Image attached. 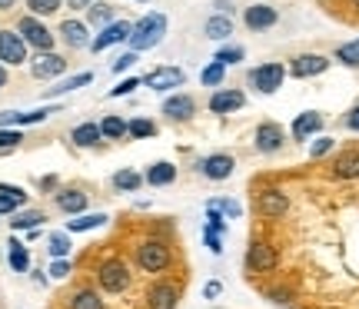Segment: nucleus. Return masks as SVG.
<instances>
[{
    "label": "nucleus",
    "mask_w": 359,
    "mask_h": 309,
    "mask_svg": "<svg viewBox=\"0 0 359 309\" xmlns=\"http://www.w3.org/2000/svg\"><path fill=\"white\" fill-rule=\"evenodd\" d=\"M163 37H167V17L163 13H147L143 20H137L133 24V34H130V50H154V47H160L163 43Z\"/></svg>",
    "instance_id": "obj_1"
},
{
    "label": "nucleus",
    "mask_w": 359,
    "mask_h": 309,
    "mask_svg": "<svg viewBox=\"0 0 359 309\" xmlns=\"http://www.w3.org/2000/svg\"><path fill=\"white\" fill-rule=\"evenodd\" d=\"M330 70V60L323 57V53H299L293 57V64H290V74L296 80H309V77H320Z\"/></svg>",
    "instance_id": "obj_11"
},
{
    "label": "nucleus",
    "mask_w": 359,
    "mask_h": 309,
    "mask_svg": "<svg viewBox=\"0 0 359 309\" xmlns=\"http://www.w3.org/2000/svg\"><path fill=\"white\" fill-rule=\"evenodd\" d=\"M286 80V67L283 64H259L250 70V87H257L259 93H276Z\"/></svg>",
    "instance_id": "obj_4"
},
{
    "label": "nucleus",
    "mask_w": 359,
    "mask_h": 309,
    "mask_svg": "<svg viewBox=\"0 0 359 309\" xmlns=\"http://www.w3.org/2000/svg\"><path fill=\"white\" fill-rule=\"evenodd\" d=\"M163 114H167L170 120L187 123V120H193V114H196V103H193V97H187V93H173V97L163 100Z\"/></svg>",
    "instance_id": "obj_18"
},
{
    "label": "nucleus",
    "mask_w": 359,
    "mask_h": 309,
    "mask_svg": "<svg viewBox=\"0 0 359 309\" xmlns=\"http://www.w3.org/2000/svg\"><path fill=\"white\" fill-rule=\"evenodd\" d=\"M137 87H143V80H137V77H127V80H120L114 90H110V97H127V93H133Z\"/></svg>",
    "instance_id": "obj_41"
},
{
    "label": "nucleus",
    "mask_w": 359,
    "mask_h": 309,
    "mask_svg": "<svg viewBox=\"0 0 359 309\" xmlns=\"http://www.w3.org/2000/svg\"><path fill=\"white\" fill-rule=\"evenodd\" d=\"M217 7H219V13H226L230 11V0H217Z\"/></svg>",
    "instance_id": "obj_54"
},
{
    "label": "nucleus",
    "mask_w": 359,
    "mask_h": 309,
    "mask_svg": "<svg viewBox=\"0 0 359 309\" xmlns=\"http://www.w3.org/2000/svg\"><path fill=\"white\" fill-rule=\"evenodd\" d=\"M0 193H11V196H20V200H27L24 190H20V186H11V183H0Z\"/></svg>",
    "instance_id": "obj_52"
},
{
    "label": "nucleus",
    "mask_w": 359,
    "mask_h": 309,
    "mask_svg": "<svg viewBox=\"0 0 359 309\" xmlns=\"http://www.w3.org/2000/svg\"><path fill=\"white\" fill-rule=\"evenodd\" d=\"M127 137H133V140H150V137H156V123L154 120H143V116L127 120Z\"/></svg>",
    "instance_id": "obj_32"
},
{
    "label": "nucleus",
    "mask_w": 359,
    "mask_h": 309,
    "mask_svg": "<svg viewBox=\"0 0 359 309\" xmlns=\"http://www.w3.org/2000/svg\"><path fill=\"white\" fill-rule=\"evenodd\" d=\"M27 7H30L34 17H50V13H57L64 7V0H27Z\"/></svg>",
    "instance_id": "obj_38"
},
{
    "label": "nucleus",
    "mask_w": 359,
    "mask_h": 309,
    "mask_svg": "<svg viewBox=\"0 0 359 309\" xmlns=\"http://www.w3.org/2000/svg\"><path fill=\"white\" fill-rule=\"evenodd\" d=\"M27 60V40L17 30H0V64L20 67Z\"/></svg>",
    "instance_id": "obj_8"
},
{
    "label": "nucleus",
    "mask_w": 359,
    "mask_h": 309,
    "mask_svg": "<svg viewBox=\"0 0 359 309\" xmlns=\"http://www.w3.org/2000/svg\"><path fill=\"white\" fill-rule=\"evenodd\" d=\"M349 4H353V7H356V11H359V0H349Z\"/></svg>",
    "instance_id": "obj_57"
},
{
    "label": "nucleus",
    "mask_w": 359,
    "mask_h": 309,
    "mask_svg": "<svg viewBox=\"0 0 359 309\" xmlns=\"http://www.w3.org/2000/svg\"><path fill=\"white\" fill-rule=\"evenodd\" d=\"M47 253H50L53 259L70 256V233H50V236H47Z\"/></svg>",
    "instance_id": "obj_34"
},
{
    "label": "nucleus",
    "mask_w": 359,
    "mask_h": 309,
    "mask_svg": "<svg viewBox=\"0 0 359 309\" xmlns=\"http://www.w3.org/2000/svg\"><path fill=\"white\" fill-rule=\"evenodd\" d=\"M170 246L163 240H143L137 246V266L143 273H163L170 266Z\"/></svg>",
    "instance_id": "obj_2"
},
{
    "label": "nucleus",
    "mask_w": 359,
    "mask_h": 309,
    "mask_svg": "<svg viewBox=\"0 0 359 309\" xmlns=\"http://www.w3.org/2000/svg\"><path fill=\"white\" fill-rule=\"evenodd\" d=\"M243 57H246L243 47H223V50H217V60H219V64H226V67H230V64H240Z\"/></svg>",
    "instance_id": "obj_40"
},
{
    "label": "nucleus",
    "mask_w": 359,
    "mask_h": 309,
    "mask_svg": "<svg viewBox=\"0 0 359 309\" xmlns=\"http://www.w3.org/2000/svg\"><path fill=\"white\" fill-rule=\"evenodd\" d=\"M330 150H333V140H330V137H320V140L309 146V156H313V160H320V156H326Z\"/></svg>",
    "instance_id": "obj_45"
},
{
    "label": "nucleus",
    "mask_w": 359,
    "mask_h": 309,
    "mask_svg": "<svg viewBox=\"0 0 359 309\" xmlns=\"http://www.w3.org/2000/svg\"><path fill=\"white\" fill-rule=\"evenodd\" d=\"M257 210L266 219H280V217H286V210H290V196L283 193V190H276V186L259 190L257 193Z\"/></svg>",
    "instance_id": "obj_9"
},
{
    "label": "nucleus",
    "mask_w": 359,
    "mask_h": 309,
    "mask_svg": "<svg viewBox=\"0 0 359 309\" xmlns=\"http://www.w3.org/2000/svg\"><path fill=\"white\" fill-rule=\"evenodd\" d=\"M7 246H11V249H7V259H11L13 273H27V270H30V253H27V246L17 243V240H11Z\"/></svg>",
    "instance_id": "obj_29"
},
{
    "label": "nucleus",
    "mask_w": 359,
    "mask_h": 309,
    "mask_svg": "<svg viewBox=\"0 0 359 309\" xmlns=\"http://www.w3.org/2000/svg\"><path fill=\"white\" fill-rule=\"evenodd\" d=\"M87 17H90V24L103 30L107 24H114V7H110V4H90Z\"/></svg>",
    "instance_id": "obj_36"
},
{
    "label": "nucleus",
    "mask_w": 359,
    "mask_h": 309,
    "mask_svg": "<svg viewBox=\"0 0 359 309\" xmlns=\"http://www.w3.org/2000/svg\"><path fill=\"white\" fill-rule=\"evenodd\" d=\"M27 200H20V196H11V193H0V217L4 213H17V206H24Z\"/></svg>",
    "instance_id": "obj_43"
},
{
    "label": "nucleus",
    "mask_w": 359,
    "mask_h": 309,
    "mask_svg": "<svg viewBox=\"0 0 359 309\" xmlns=\"http://www.w3.org/2000/svg\"><path fill=\"white\" fill-rule=\"evenodd\" d=\"M203 243L210 246V253H223V233H217V230H210V226H206L203 230Z\"/></svg>",
    "instance_id": "obj_42"
},
{
    "label": "nucleus",
    "mask_w": 359,
    "mask_h": 309,
    "mask_svg": "<svg viewBox=\"0 0 359 309\" xmlns=\"http://www.w3.org/2000/svg\"><path fill=\"white\" fill-rule=\"evenodd\" d=\"M100 133H103V140H120V137H127V120H120V116H103Z\"/></svg>",
    "instance_id": "obj_33"
},
{
    "label": "nucleus",
    "mask_w": 359,
    "mask_h": 309,
    "mask_svg": "<svg viewBox=\"0 0 359 309\" xmlns=\"http://www.w3.org/2000/svg\"><path fill=\"white\" fill-rule=\"evenodd\" d=\"M223 77H226V64H219L217 57H213V60L203 67V74H200L203 87H219V83H223Z\"/></svg>",
    "instance_id": "obj_35"
},
{
    "label": "nucleus",
    "mask_w": 359,
    "mask_h": 309,
    "mask_svg": "<svg viewBox=\"0 0 359 309\" xmlns=\"http://www.w3.org/2000/svg\"><path fill=\"white\" fill-rule=\"evenodd\" d=\"M336 180H356L359 177V150H343V153L333 160V167H330Z\"/></svg>",
    "instance_id": "obj_19"
},
{
    "label": "nucleus",
    "mask_w": 359,
    "mask_h": 309,
    "mask_svg": "<svg viewBox=\"0 0 359 309\" xmlns=\"http://www.w3.org/2000/svg\"><path fill=\"white\" fill-rule=\"evenodd\" d=\"M4 87H7V70L0 67V90H4Z\"/></svg>",
    "instance_id": "obj_55"
},
{
    "label": "nucleus",
    "mask_w": 359,
    "mask_h": 309,
    "mask_svg": "<svg viewBox=\"0 0 359 309\" xmlns=\"http://www.w3.org/2000/svg\"><path fill=\"white\" fill-rule=\"evenodd\" d=\"M60 37H64V43H67V47H74V50L90 47L87 24H80V20H64V24H60Z\"/></svg>",
    "instance_id": "obj_21"
},
{
    "label": "nucleus",
    "mask_w": 359,
    "mask_h": 309,
    "mask_svg": "<svg viewBox=\"0 0 359 309\" xmlns=\"http://www.w3.org/2000/svg\"><path fill=\"white\" fill-rule=\"evenodd\" d=\"M20 116L24 114H17V110H4V114H0V127H17Z\"/></svg>",
    "instance_id": "obj_48"
},
{
    "label": "nucleus",
    "mask_w": 359,
    "mask_h": 309,
    "mask_svg": "<svg viewBox=\"0 0 359 309\" xmlns=\"http://www.w3.org/2000/svg\"><path fill=\"white\" fill-rule=\"evenodd\" d=\"M64 70H67V60L53 50H40L34 57V64H30V74L37 80H53V77H60Z\"/></svg>",
    "instance_id": "obj_13"
},
{
    "label": "nucleus",
    "mask_w": 359,
    "mask_h": 309,
    "mask_svg": "<svg viewBox=\"0 0 359 309\" xmlns=\"http://www.w3.org/2000/svg\"><path fill=\"white\" fill-rule=\"evenodd\" d=\"M24 143V133L13 127H0V153H11V150H17Z\"/></svg>",
    "instance_id": "obj_37"
},
{
    "label": "nucleus",
    "mask_w": 359,
    "mask_h": 309,
    "mask_svg": "<svg viewBox=\"0 0 359 309\" xmlns=\"http://www.w3.org/2000/svg\"><path fill=\"white\" fill-rule=\"evenodd\" d=\"M50 276L53 280H67L70 276V259H53V266H50Z\"/></svg>",
    "instance_id": "obj_46"
},
{
    "label": "nucleus",
    "mask_w": 359,
    "mask_h": 309,
    "mask_svg": "<svg viewBox=\"0 0 359 309\" xmlns=\"http://www.w3.org/2000/svg\"><path fill=\"white\" fill-rule=\"evenodd\" d=\"M269 299H273V303H280V306H290V303H293V299H290V289H273Z\"/></svg>",
    "instance_id": "obj_50"
},
{
    "label": "nucleus",
    "mask_w": 359,
    "mask_h": 309,
    "mask_svg": "<svg viewBox=\"0 0 359 309\" xmlns=\"http://www.w3.org/2000/svg\"><path fill=\"white\" fill-rule=\"evenodd\" d=\"M90 80H93V74H87V70H83V74H77V77L60 80L57 87H50V90H47V97H60V93H74V90H80V87H87Z\"/></svg>",
    "instance_id": "obj_31"
},
{
    "label": "nucleus",
    "mask_w": 359,
    "mask_h": 309,
    "mask_svg": "<svg viewBox=\"0 0 359 309\" xmlns=\"http://www.w3.org/2000/svg\"><path fill=\"white\" fill-rule=\"evenodd\" d=\"M70 140H74V146H97L103 140L100 123H80V127H74Z\"/></svg>",
    "instance_id": "obj_26"
},
{
    "label": "nucleus",
    "mask_w": 359,
    "mask_h": 309,
    "mask_svg": "<svg viewBox=\"0 0 359 309\" xmlns=\"http://www.w3.org/2000/svg\"><path fill=\"white\" fill-rule=\"evenodd\" d=\"M336 60L346 67H359V40H349V43H343L339 50H336Z\"/></svg>",
    "instance_id": "obj_39"
},
{
    "label": "nucleus",
    "mask_w": 359,
    "mask_h": 309,
    "mask_svg": "<svg viewBox=\"0 0 359 309\" xmlns=\"http://www.w3.org/2000/svg\"><path fill=\"white\" fill-rule=\"evenodd\" d=\"M17 34L27 40V47H37V50H50L53 47V34L47 30V24H40L34 13H30V17H20Z\"/></svg>",
    "instance_id": "obj_5"
},
{
    "label": "nucleus",
    "mask_w": 359,
    "mask_h": 309,
    "mask_svg": "<svg viewBox=\"0 0 359 309\" xmlns=\"http://www.w3.org/2000/svg\"><path fill=\"white\" fill-rule=\"evenodd\" d=\"M143 180L150 183V186H170V183L177 180V167L167 163V160H160V163H154V167L147 170V177H143Z\"/></svg>",
    "instance_id": "obj_23"
},
{
    "label": "nucleus",
    "mask_w": 359,
    "mask_h": 309,
    "mask_svg": "<svg viewBox=\"0 0 359 309\" xmlns=\"http://www.w3.org/2000/svg\"><path fill=\"white\" fill-rule=\"evenodd\" d=\"M253 143H257L259 153H280L283 143H286V133H283L280 123H259L257 133H253Z\"/></svg>",
    "instance_id": "obj_15"
},
{
    "label": "nucleus",
    "mask_w": 359,
    "mask_h": 309,
    "mask_svg": "<svg viewBox=\"0 0 359 309\" xmlns=\"http://www.w3.org/2000/svg\"><path fill=\"white\" fill-rule=\"evenodd\" d=\"M143 83L156 93H167V90L183 87V83H187V74H183L180 67H156V70H150V74L143 77Z\"/></svg>",
    "instance_id": "obj_7"
},
{
    "label": "nucleus",
    "mask_w": 359,
    "mask_h": 309,
    "mask_svg": "<svg viewBox=\"0 0 359 309\" xmlns=\"http://www.w3.org/2000/svg\"><path fill=\"white\" fill-rule=\"evenodd\" d=\"M13 7V0H0V11H11Z\"/></svg>",
    "instance_id": "obj_56"
},
{
    "label": "nucleus",
    "mask_w": 359,
    "mask_h": 309,
    "mask_svg": "<svg viewBox=\"0 0 359 309\" xmlns=\"http://www.w3.org/2000/svg\"><path fill=\"white\" fill-rule=\"evenodd\" d=\"M107 223V213H77L74 219H67V233H90L100 230Z\"/></svg>",
    "instance_id": "obj_22"
},
{
    "label": "nucleus",
    "mask_w": 359,
    "mask_h": 309,
    "mask_svg": "<svg viewBox=\"0 0 359 309\" xmlns=\"http://www.w3.org/2000/svg\"><path fill=\"white\" fill-rule=\"evenodd\" d=\"M213 203L223 210V217H240V213H243V206L236 203V200H213Z\"/></svg>",
    "instance_id": "obj_47"
},
{
    "label": "nucleus",
    "mask_w": 359,
    "mask_h": 309,
    "mask_svg": "<svg viewBox=\"0 0 359 309\" xmlns=\"http://www.w3.org/2000/svg\"><path fill=\"white\" fill-rule=\"evenodd\" d=\"M97 283L103 293H123L130 286V266L123 259H103L97 266Z\"/></svg>",
    "instance_id": "obj_3"
},
{
    "label": "nucleus",
    "mask_w": 359,
    "mask_h": 309,
    "mask_svg": "<svg viewBox=\"0 0 359 309\" xmlns=\"http://www.w3.org/2000/svg\"><path fill=\"white\" fill-rule=\"evenodd\" d=\"M130 34H133V24H130V20H114V24H107L97 37L90 40V50L100 53V50H107V47H114V43H127Z\"/></svg>",
    "instance_id": "obj_6"
},
{
    "label": "nucleus",
    "mask_w": 359,
    "mask_h": 309,
    "mask_svg": "<svg viewBox=\"0 0 359 309\" xmlns=\"http://www.w3.org/2000/svg\"><path fill=\"white\" fill-rule=\"evenodd\" d=\"M57 206L64 213H70V217H77V213L87 210V193H80V190H60L57 193Z\"/></svg>",
    "instance_id": "obj_24"
},
{
    "label": "nucleus",
    "mask_w": 359,
    "mask_h": 309,
    "mask_svg": "<svg viewBox=\"0 0 359 309\" xmlns=\"http://www.w3.org/2000/svg\"><path fill=\"white\" fill-rule=\"evenodd\" d=\"M180 303V286L160 280L147 289V309H177Z\"/></svg>",
    "instance_id": "obj_14"
},
{
    "label": "nucleus",
    "mask_w": 359,
    "mask_h": 309,
    "mask_svg": "<svg viewBox=\"0 0 359 309\" xmlns=\"http://www.w3.org/2000/svg\"><path fill=\"white\" fill-rule=\"evenodd\" d=\"M246 270L250 273H269L276 270V249L263 240H253L250 249H246Z\"/></svg>",
    "instance_id": "obj_10"
},
{
    "label": "nucleus",
    "mask_w": 359,
    "mask_h": 309,
    "mask_svg": "<svg viewBox=\"0 0 359 309\" xmlns=\"http://www.w3.org/2000/svg\"><path fill=\"white\" fill-rule=\"evenodd\" d=\"M67 309H107V306H103V299H100V293H97V289H80V293H74V296H70Z\"/></svg>",
    "instance_id": "obj_28"
},
{
    "label": "nucleus",
    "mask_w": 359,
    "mask_h": 309,
    "mask_svg": "<svg viewBox=\"0 0 359 309\" xmlns=\"http://www.w3.org/2000/svg\"><path fill=\"white\" fill-rule=\"evenodd\" d=\"M203 34L210 40H226V37H233V20L226 17V13H217V17H210L203 24Z\"/></svg>",
    "instance_id": "obj_25"
},
{
    "label": "nucleus",
    "mask_w": 359,
    "mask_h": 309,
    "mask_svg": "<svg viewBox=\"0 0 359 309\" xmlns=\"http://www.w3.org/2000/svg\"><path fill=\"white\" fill-rule=\"evenodd\" d=\"M233 170H236V160L230 153H210L200 160V173H203L206 180H230Z\"/></svg>",
    "instance_id": "obj_12"
},
{
    "label": "nucleus",
    "mask_w": 359,
    "mask_h": 309,
    "mask_svg": "<svg viewBox=\"0 0 359 309\" xmlns=\"http://www.w3.org/2000/svg\"><path fill=\"white\" fill-rule=\"evenodd\" d=\"M43 213H40V210H27V213H13V219H11V230H37L40 223H43Z\"/></svg>",
    "instance_id": "obj_30"
},
{
    "label": "nucleus",
    "mask_w": 359,
    "mask_h": 309,
    "mask_svg": "<svg viewBox=\"0 0 359 309\" xmlns=\"http://www.w3.org/2000/svg\"><path fill=\"white\" fill-rule=\"evenodd\" d=\"M137 4H147V0H137Z\"/></svg>",
    "instance_id": "obj_58"
},
{
    "label": "nucleus",
    "mask_w": 359,
    "mask_h": 309,
    "mask_svg": "<svg viewBox=\"0 0 359 309\" xmlns=\"http://www.w3.org/2000/svg\"><path fill=\"white\" fill-rule=\"evenodd\" d=\"M140 186H143V177L137 170H120V173H114V190H120V193H137Z\"/></svg>",
    "instance_id": "obj_27"
},
{
    "label": "nucleus",
    "mask_w": 359,
    "mask_h": 309,
    "mask_svg": "<svg viewBox=\"0 0 359 309\" xmlns=\"http://www.w3.org/2000/svg\"><path fill=\"white\" fill-rule=\"evenodd\" d=\"M219 293H223V283H217V280H213V283H206V286H203V296H206V299H217Z\"/></svg>",
    "instance_id": "obj_51"
},
{
    "label": "nucleus",
    "mask_w": 359,
    "mask_h": 309,
    "mask_svg": "<svg viewBox=\"0 0 359 309\" xmlns=\"http://www.w3.org/2000/svg\"><path fill=\"white\" fill-rule=\"evenodd\" d=\"M246 97L240 90H217L210 97V110L213 114H233V110H243Z\"/></svg>",
    "instance_id": "obj_20"
},
{
    "label": "nucleus",
    "mask_w": 359,
    "mask_h": 309,
    "mask_svg": "<svg viewBox=\"0 0 359 309\" xmlns=\"http://www.w3.org/2000/svg\"><path fill=\"white\" fill-rule=\"evenodd\" d=\"M276 20H280V13L273 11L269 4H253V7H246V13H243V24L250 27V30H269Z\"/></svg>",
    "instance_id": "obj_17"
},
{
    "label": "nucleus",
    "mask_w": 359,
    "mask_h": 309,
    "mask_svg": "<svg viewBox=\"0 0 359 309\" xmlns=\"http://www.w3.org/2000/svg\"><path fill=\"white\" fill-rule=\"evenodd\" d=\"M343 123H346V130H353V133H359V107H353V110H349V114H346V120H343Z\"/></svg>",
    "instance_id": "obj_49"
},
{
    "label": "nucleus",
    "mask_w": 359,
    "mask_h": 309,
    "mask_svg": "<svg viewBox=\"0 0 359 309\" xmlns=\"http://www.w3.org/2000/svg\"><path fill=\"white\" fill-rule=\"evenodd\" d=\"M137 64V50H127V53H120L114 60V74H123V70H130V67Z\"/></svg>",
    "instance_id": "obj_44"
},
{
    "label": "nucleus",
    "mask_w": 359,
    "mask_h": 309,
    "mask_svg": "<svg viewBox=\"0 0 359 309\" xmlns=\"http://www.w3.org/2000/svg\"><path fill=\"white\" fill-rule=\"evenodd\" d=\"M320 130H323V114L320 110H306V114H299L293 120V130H290V133H293V140L303 143V140H313Z\"/></svg>",
    "instance_id": "obj_16"
},
{
    "label": "nucleus",
    "mask_w": 359,
    "mask_h": 309,
    "mask_svg": "<svg viewBox=\"0 0 359 309\" xmlns=\"http://www.w3.org/2000/svg\"><path fill=\"white\" fill-rule=\"evenodd\" d=\"M67 4H70V7H74V11H83V7H90V4H93V0H67Z\"/></svg>",
    "instance_id": "obj_53"
}]
</instances>
